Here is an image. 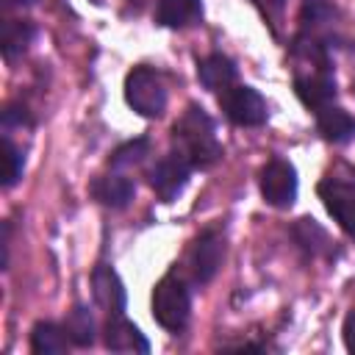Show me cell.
I'll return each mask as SVG.
<instances>
[{"instance_id": "cell-24", "label": "cell", "mask_w": 355, "mask_h": 355, "mask_svg": "<svg viewBox=\"0 0 355 355\" xmlns=\"http://www.w3.org/2000/svg\"><path fill=\"white\" fill-rule=\"evenodd\" d=\"M341 333H344V347H347L349 352H355V311H352V313H347Z\"/></svg>"}, {"instance_id": "cell-2", "label": "cell", "mask_w": 355, "mask_h": 355, "mask_svg": "<svg viewBox=\"0 0 355 355\" xmlns=\"http://www.w3.org/2000/svg\"><path fill=\"white\" fill-rule=\"evenodd\" d=\"M189 313H191V297L183 277H178L175 272L164 275L153 288V319L164 330L180 333L189 324Z\"/></svg>"}, {"instance_id": "cell-20", "label": "cell", "mask_w": 355, "mask_h": 355, "mask_svg": "<svg viewBox=\"0 0 355 355\" xmlns=\"http://www.w3.org/2000/svg\"><path fill=\"white\" fill-rule=\"evenodd\" d=\"M144 155H150V141H147V139H133V141L119 144V147L111 153L108 164H111L114 169H128V166L141 164Z\"/></svg>"}, {"instance_id": "cell-21", "label": "cell", "mask_w": 355, "mask_h": 355, "mask_svg": "<svg viewBox=\"0 0 355 355\" xmlns=\"http://www.w3.org/2000/svg\"><path fill=\"white\" fill-rule=\"evenodd\" d=\"M0 153H3V186H6V189H11V186L22 178L25 158H22V150H19L8 136H3Z\"/></svg>"}, {"instance_id": "cell-15", "label": "cell", "mask_w": 355, "mask_h": 355, "mask_svg": "<svg viewBox=\"0 0 355 355\" xmlns=\"http://www.w3.org/2000/svg\"><path fill=\"white\" fill-rule=\"evenodd\" d=\"M316 128L333 144H344V141L355 139V119L344 108H336L333 103L316 111Z\"/></svg>"}, {"instance_id": "cell-9", "label": "cell", "mask_w": 355, "mask_h": 355, "mask_svg": "<svg viewBox=\"0 0 355 355\" xmlns=\"http://www.w3.org/2000/svg\"><path fill=\"white\" fill-rule=\"evenodd\" d=\"M189 175H191V164L186 158H180L175 150L169 155H164L153 169H150V186L153 191L158 194V200L164 202H172L189 183Z\"/></svg>"}, {"instance_id": "cell-7", "label": "cell", "mask_w": 355, "mask_h": 355, "mask_svg": "<svg viewBox=\"0 0 355 355\" xmlns=\"http://www.w3.org/2000/svg\"><path fill=\"white\" fill-rule=\"evenodd\" d=\"M294 92L308 108H324L336 97V78L330 72V64H311L308 72H294Z\"/></svg>"}, {"instance_id": "cell-12", "label": "cell", "mask_w": 355, "mask_h": 355, "mask_svg": "<svg viewBox=\"0 0 355 355\" xmlns=\"http://www.w3.org/2000/svg\"><path fill=\"white\" fill-rule=\"evenodd\" d=\"M136 194V186L125 175H100L92 180V197L105 208H125Z\"/></svg>"}, {"instance_id": "cell-8", "label": "cell", "mask_w": 355, "mask_h": 355, "mask_svg": "<svg viewBox=\"0 0 355 355\" xmlns=\"http://www.w3.org/2000/svg\"><path fill=\"white\" fill-rule=\"evenodd\" d=\"M261 194L275 208H288L297 200V172L288 161L272 158L261 169Z\"/></svg>"}, {"instance_id": "cell-4", "label": "cell", "mask_w": 355, "mask_h": 355, "mask_svg": "<svg viewBox=\"0 0 355 355\" xmlns=\"http://www.w3.org/2000/svg\"><path fill=\"white\" fill-rule=\"evenodd\" d=\"M219 105L225 116L239 128H258L266 122L269 108L266 100L252 86H230L219 94Z\"/></svg>"}, {"instance_id": "cell-13", "label": "cell", "mask_w": 355, "mask_h": 355, "mask_svg": "<svg viewBox=\"0 0 355 355\" xmlns=\"http://www.w3.org/2000/svg\"><path fill=\"white\" fill-rule=\"evenodd\" d=\"M197 78L208 92H225L236 83V64L222 53H211L197 61Z\"/></svg>"}, {"instance_id": "cell-19", "label": "cell", "mask_w": 355, "mask_h": 355, "mask_svg": "<svg viewBox=\"0 0 355 355\" xmlns=\"http://www.w3.org/2000/svg\"><path fill=\"white\" fill-rule=\"evenodd\" d=\"M64 330H67L69 341L78 344V347H92L94 344V319H92L89 308H83V305H75L67 313Z\"/></svg>"}, {"instance_id": "cell-6", "label": "cell", "mask_w": 355, "mask_h": 355, "mask_svg": "<svg viewBox=\"0 0 355 355\" xmlns=\"http://www.w3.org/2000/svg\"><path fill=\"white\" fill-rule=\"evenodd\" d=\"M222 258H225V236L216 230V227H208L202 230L191 250H189V269H191V277L194 283H208L214 280V275L219 272L222 266Z\"/></svg>"}, {"instance_id": "cell-14", "label": "cell", "mask_w": 355, "mask_h": 355, "mask_svg": "<svg viewBox=\"0 0 355 355\" xmlns=\"http://www.w3.org/2000/svg\"><path fill=\"white\" fill-rule=\"evenodd\" d=\"M202 19L200 0H158L155 22L164 28H189Z\"/></svg>"}, {"instance_id": "cell-5", "label": "cell", "mask_w": 355, "mask_h": 355, "mask_svg": "<svg viewBox=\"0 0 355 355\" xmlns=\"http://www.w3.org/2000/svg\"><path fill=\"white\" fill-rule=\"evenodd\" d=\"M316 194L324 202L327 214L341 225V230L355 239V180L324 178L319 180Z\"/></svg>"}, {"instance_id": "cell-22", "label": "cell", "mask_w": 355, "mask_h": 355, "mask_svg": "<svg viewBox=\"0 0 355 355\" xmlns=\"http://www.w3.org/2000/svg\"><path fill=\"white\" fill-rule=\"evenodd\" d=\"M31 119H28V111L22 108V105H8L6 111H3V128L6 130H11V128H22V125H28Z\"/></svg>"}, {"instance_id": "cell-25", "label": "cell", "mask_w": 355, "mask_h": 355, "mask_svg": "<svg viewBox=\"0 0 355 355\" xmlns=\"http://www.w3.org/2000/svg\"><path fill=\"white\" fill-rule=\"evenodd\" d=\"M8 3H17V6H28V3H33V0H8Z\"/></svg>"}, {"instance_id": "cell-3", "label": "cell", "mask_w": 355, "mask_h": 355, "mask_svg": "<svg viewBox=\"0 0 355 355\" xmlns=\"http://www.w3.org/2000/svg\"><path fill=\"white\" fill-rule=\"evenodd\" d=\"M125 100L141 116H161L166 108V86L150 67H133L125 78Z\"/></svg>"}, {"instance_id": "cell-11", "label": "cell", "mask_w": 355, "mask_h": 355, "mask_svg": "<svg viewBox=\"0 0 355 355\" xmlns=\"http://www.w3.org/2000/svg\"><path fill=\"white\" fill-rule=\"evenodd\" d=\"M92 291H94V302L103 311H108V313H122L125 305H128V294H125V286H122L119 275L111 266H105V263L94 266V272H92Z\"/></svg>"}, {"instance_id": "cell-1", "label": "cell", "mask_w": 355, "mask_h": 355, "mask_svg": "<svg viewBox=\"0 0 355 355\" xmlns=\"http://www.w3.org/2000/svg\"><path fill=\"white\" fill-rule=\"evenodd\" d=\"M172 144H175V153L191 164V169H208L222 158V144L216 139V125L194 103L172 125Z\"/></svg>"}, {"instance_id": "cell-10", "label": "cell", "mask_w": 355, "mask_h": 355, "mask_svg": "<svg viewBox=\"0 0 355 355\" xmlns=\"http://www.w3.org/2000/svg\"><path fill=\"white\" fill-rule=\"evenodd\" d=\"M103 341L111 352H141V355L150 352V341L144 338V333L122 313H111V319L103 327Z\"/></svg>"}, {"instance_id": "cell-23", "label": "cell", "mask_w": 355, "mask_h": 355, "mask_svg": "<svg viewBox=\"0 0 355 355\" xmlns=\"http://www.w3.org/2000/svg\"><path fill=\"white\" fill-rule=\"evenodd\" d=\"M252 6L269 19V22H275L280 14H283V8H286V0H252Z\"/></svg>"}, {"instance_id": "cell-17", "label": "cell", "mask_w": 355, "mask_h": 355, "mask_svg": "<svg viewBox=\"0 0 355 355\" xmlns=\"http://www.w3.org/2000/svg\"><path fill=\"white\" fill-rule=\"evenodd\" d=\"M69 347V336L61 324L55 322H36L31 330V349L36 355H58L67 352Z\"/></svg>"}, {"instance_id": "cell-16", "label": "cell", "mask_w": 355, "mask_h": 355, "mask_svg": "<svg viewBox=\"0 0 355 355\" xmlns=\"http://www.w3.org/2000/svg\"><path fill=\"white\" fill-rule=\"evenodd\" d=\"M291 236H294V241H297L308 255H330L333 241H330L327 230H324L313 216L297 219L294 227H291Z\"/></svg>"}, {"instance_id": "cell-18", "label": "cell", "mask_w": 355, "mask_h": 355, "mask_svg": "<svg viewBox=\"0 0 355 355\" xmlns=\"http://www.w3.org/2000/svg\"><path fill=\"white\" fill-rule=\"evenodd\" d=\"M33 25L25 22V19H8L3 25V33H0V47H3V55L11 61L17 55H22L28 50V44L33 42Z\"/></svg>"}]
</instances>
